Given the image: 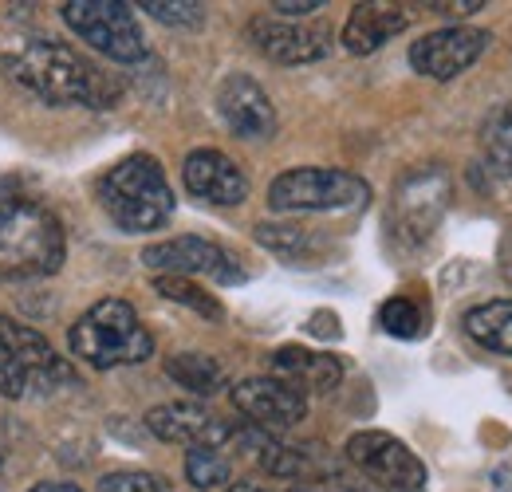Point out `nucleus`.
Masks as SVG:
<instances>
[{
    "instance_id": "1",
    "label": "nucleus",
    "mask_w": 512,
    "mask_h": 492,
    "mask_svg": "<svg viewBox=\"0 0 512 492\" xmlns=\"http://www.w3.org/2000/svg\"><path fill=\"white\" fill-rule=\"evenodd\" d=\"M4 67L16 83L40 95L52 107L83 103V107H115L119 83H111L95 63H87L75 48L60 40L24 36L4 52Z\"/></svg>"
},
{
    "instance_id": "2",
    "label": "nucleus",
    "mask_w": 512,
    "mask_h": 492,
    "mask_svg": "<svg viewBox=\"0 0 512 492\" xmlns=\"http://www.w3.org/2000/svg\"><path fill=\"white\" fill-rule=\"evenodd\" d=\"M64 225L36 201L0 205V280H40L64 264Z\"/></svg>"
},
{
    "instance_id": "3",
    "label": "nucleus",
    "mask_w": 512,
    "mask_h": 492,
    "mask_svg": "<svg viewBox=\"0 0 512 492\" xmlns=\"http://www.w3.org/2000/svg\"><path fill=\"white\" fill-rule=\"evenodd\" d=\"M67 347L79 363L95 370L146 363L154 355V339L127 300H99L83 311L67 331Z\"/></svg>"
},
{
    "instance_id": "4",
    "label": "nucleus",
    "mask_w": 512,
    "mask_h": 492,
    "mask_svg": "<svg viewBox=\"0 0 512 492\" xmlns=\"http://www.w3.org/2000/svg\"><path fill=\"white\" fill-rule=\"evenodd\" d=\"M107 217L123 233H154L174 217V189L150 154H130L99 182Z\"/></svg>"
},
{
    "instance_id": "5",
    "label": "nucleus",
    "mask_w": 512,
    "mask_h": 492,
    "mask_svg": "<svg viewBox=\"0 0 512 492\" xmlns=\"http://www.w3.org/2000/svg\"><path fill=\"white\" fill-rule=\"evenodd\" d=\"M71 382H75V370L52 351V343L40 331L0 315V394L4 398L48 394Z\"/></svg>"
},
{
    "instance_id": "6",
    "label": "nucleus",
    "mask_w": 512,
    "mask_h": 492,
    "mask_svg": "<svg viewBox=\"0 0 512 492\" xmlns=\"http://www.w3.org/2000/svg\"><path fill=\"white\" fill-rule=\"evenodd\" d=\"M371 189L363 178L347 170H323V166H304L288 170L268 185V205L276 213H331V209H359L367 205Z\"/></svg>"
},
{
    "instance_id": "7",
    "label": "nucleus",
    "mask_w": 512,
    "mask_h": 492,
    "mask_svg": "<svg viewBox=\"0 0 512 492\" xmlns=\"http://www.w3.org/2000/svg\"><path fill=\"white\" fill-rule=\"evenodd\" d=\"M64 24L83 44H91L115 63H134L146 56L142 28L123 0H67Z\"/></svg>"
},
{
    "instance_id": "8",
    "label": "nucleus",
    "mask_w": 512,
    "mask_h": 492,
    "mask_svg": "<svg viewBox=\"0 0 512 492\" xmlns=\"http://www.w3.org/2000/svg\"><path fill=\"white\" fill-rule=\"evenodd\" d=\"M347 457L383 492H426V465L383 430H363L347 441Z\"/></svg>"
},
{
    "instance_id": "9",
    "label": "nucleus",
    "mask_w": 512,
    "mask_h": 492,
    "mask_svg": "<svg viewBox=\"0 0 512 492\" xmlns=\"http://www.w3.org/2000/svg\"><path fill=\"white\" fill-rule=\"evenodd\" d=\"M142 264L158 276H209L217 284H241L245 268L225 252L221 245L205 241V237H174V241H158V245L142 248Z\"/></svg>"
},
{
    "instance_id": "10",
    "label": "nucleus",
    "mask_w": 512,
    "mask_h": 492,
    "mask_svg": "<svg viewBox=\"0 0 512 492\" xmlns=\"http://www.w3.org/2000/svg\"><path fill=\"white\" fill-rule=\"evenodd\" d=\"M249 40L260 56L276 63H316L331 56L335 32L327 24H308V20H280V16H256L249 20Z\"/></svg>"
},
{
    "instance_id": "11",
    "label": "nucleus",
    "mask_w": 512,
    "mask_h": 492,
    "mask_svg": "<svg viewBox=\"0 0 512 492\" xmlns=\"http://www.w3.org/2000/svg\"><path fill=\"white\" fill-rule=\"evenodd\" d=\"M485 48H489V32L453 24V28H438V32H426L422 40H414L410 67L430 75V79H453L481 60Z\"/></svg>"
},
{
    "instance_id": "12",
    "label": "nucleus",
    "mask_w": 512,
    "mask_h": 492,
    "mask_svg": "<svg viewBox=\"0 0 512 492\" xmlns=\"http://www.w3.org/2000/svg\"><path fill=\"white\" fill-rule=\"evenodd\" d=\"M233 406L253 422L256 430H292L308 414V398L300 390H292L288 382L272 378V374L237 382L233 386Z\"/></svg>"
},
{
    "instance_id": "13",
    "label": "nucleus",
    "mask_w": 512,
    "mask_h": 492,
    "mask_svg": "<svg viewBox=\"0 0 512 492\" xmlns=\"http://www.w3.org/2000/svg\"><path fill=\"white\" fill-rule=\"evenodd\" d=\"M146 430L154 433L158 441L190 445V449H197V445L217 449V445H225V441L237 433L225 418L209 414V410L197 406V402H166V406H154V410L146 414Z\"/></svg>"
},
{
    "instance_id": "14",
    "label": "nucleus",
    "mask_w": 512,
    "mask_h": 492,
    "mask_svg": "<svg viewBox=\"0 0 512 492\" xmlns=\"http://www.w3.org/2000/svg\"><path fill=\"white\" fill-rule=\"evenodd\" d=\"M217 111L237 138H272L276 134V111L264 87L249 75H225L217 87Z\"/></svg>"
},
{
    "instance_id": "15",
    "label": "nucleus",
    "mask_w": 512,
    "mask_h": 492,
    "mask_svg": "<svg viewBox=\"0 0 512 492\" xmlns=\"http://www.w3.org/2000/svg\"><path fill=\"white\" fill-rule=\"evenodd\" d=\"M182 182L193 197L209 205H241L249 197V178L221 150H193L182 166Z\"/></svg>"
},
{
    "instance_id": "16",
    "label": "nucleus",
    "mask_w": 512,
    "mask_h": 492,
    "mask_svg": "<svg viewBox=\"0 0 512 492\" xmlns=\"http://www.w3.org/2000/svg\"><path fill=\"white\" fill-rule=\"evenodd\" d=\"M446 197L449 182L442 170H426V174H414L410 182L402 185L398 201H394V221H398V233L402 237H430V229L442 221L446 213Z\"/></svg>"
},
{
    "instance_id": "17",
    "label": "nucleus",
    "mask_w": 512,
    "mask_h": 492,
    "mask_svg": "<svg viewBox=\"0 0 512 492\" xmlns=\"http://www.w3.org/2000/svg\"><path fill=\"white\" fill-rule=\"evenodd\" d=\"M268 370H272V378L288 382V386L300 390V394H308V390L327 394V390H335V386L343 382V367H339L335 355L304 351V347H280V351H272Z\"/></svg>"
},
{
    "instance_id": "18",
    "label": "nucleus",
    "mask_w": 512,
    "mask_h": 492,
    "mask_svg": "<svg viewBox=\"0 0 512 492\" xmlns=\"http://www.w3.org/2000/svg\"><path fill=\"white\" fill-rule=\"evenodd\" d=\"M406 24H410V12L398 4H355L343 24V48L351 56H371L386 40L406 32Z\"/></svg>"
},
{
    "instance_id": "19",
    "label": "nucleus",
    "mask_w": 512,
    "mask_h": 492,
    "mask_svg": "<svg viewBox=\"0 0 512 492\" xmlns=\"http://www.w3.org/2000/svg\"><path fill=\"white\" fill-rule=\"evenodd\" d=\"M465 331L493 355H512V300H489L465 315Z\"/></svg>"
},
{
    "instance_id": "20",
    "label": "nucleus",
    "mask_w": 512,
    "mask_h": 492,
    "mask_svg": "<svg viewBox=\"0 0 512 492\" xmlns=\"http://www.w3.org/2000/svg\"><path fill=\"white\" fill-rule=\"evenodd\" d=\"M166 374H170L178 386H186L190 394H205V398L225 386V367H221L217 359L201 355V351L170 355V359H166Z\"/></svg>"
},
{
    "instance_id": "21",
    "label": "nucleus",
    "mask_w": 512,
    "mask_h": 492,
    "mask_svg": "<svg viewBox=\"0 0 512 492\" xmlns=\"http://www.w3.org/2000/svg\"><path fill=\"white\" fill-rule=\"evenodd\" d=\"M481 154L497 178L512 174V103H501L497 111H489V119L481 126Z\"/></svg>"
},
{
    "instance_id": "22",
    "label": "nucleus",
    "mask_w": 512,
    "mask_h": 492,
    "mask_svg": "<svg viewBox=\"0 0 512 492\" xmlns=\"http://www.w3.org/2000/svg\"><path fill=\"white\" fill-rule=\"evenodd\" d=\"M154 292L166 296V300H174V304H182V308L197 311V315L209 319V323L225 319V308H221L205 288H197L193 280H186V276H158V280H154Z\"/></svg>"
},
{
    "instance_id": "23",
    "label": "nucleus",
    "mask_w": 512,
    "mask_h": 492,
    "mask_svg": "<svg viewBox=\"0 0 512 492\" xmlns=\"http://www.w3.org/2000/svg\"><path fill=\"white\" fill-rule=\"evenodd\" d=\"M229 457L221 453V449H209V445H197L186 453V481H190L193 489H221L225 481H229Z\"/></svg>"
},
{
    "instance_id": "24",
    "label": "nucleus",
    "mask_w": 512,
    "mask_h": 492,
    "mask_svg": "<svg viewBox=\"0 0 512 492\" xmlns=\"http://www.w3.org/2000/svg\"><path fill=\"white\" fill-rule=\"evenodd\" d=\"M379 323H383L386 335H394V339H418L422 327H426V315H422V308H418L414 300L394 296V300H386L383 311H379Z\"/></svg>"
},
{
    "instance_id": "25",
    "label": "nucleus",
    "mask_w": 512,
    "mask_h": 492,
    "mask_svg": "<svg viewBox=\"0 0 512 492\" xmlns=\"http://www.w3.org/2000/svg\"><path fill=\"white\" fill-rule=\"evenodd\" d=\"M138 8L170 28H201V20H205V4H197V0H146Z\"/></svg>"
},
{
    "instance_id": "26",
    "label": "nucleus",
    "mask_w": 512,
    "mask_h": 492,
    "mask_svg": "<svg viewBox=\"0 0 512 492\" xmlns=\"http://www.w3.org/2000/svg\"><path fill=\"white\" fill-rule=\"evenodd\" d=\"M99 492H166V481L158 473H142V469H123V473H107L99 481Z\"/></svg>"
},
{
    "instance_id": "27",
    "label": "nucleus",
    "mask_w": 512,
    "mask_h": 492,
    "mask_svg": "<svg viewBox=\"0 0 512 492\" xmlns=\"http://www.w3.org/2000/svg\"><path fill=\"white\" fill-rule=\"evenodd\" d=\"M256 241L280 252V256H300V248L308 245V237L292 225H256Z\"/></svg>"
},
{
    "instance_id": "28",
    "label": "nucleus",
    "mask_w": 512,
    "mask_h": 492,
    "mask_svg": "<svg viewBox=\"0 0 512 492\" xmlns=\"http://www.w3.org/2000/svg\"><path fill=\"white\" fill-rule=\"evenodd\" d=\"M268 8H272L280 20H300V16H312V12L323 8V4L320 0H272Z\"/></svg>"
},
{
    "instance_id": "29",
    "label": "nucleus",
    "mask_w": 512,
    "mask_h": 492,
    "mask_svg": "<svg viewBox=\"0 0 512 492\" xmlns=\"http://www.w3.org/2000/svg\"><path fill=\"white\" fill-rule=\"evenodd\" d=\"M426 8L438 12V16H473V12L485 8V0H434V4H426Z\"/></svg>"
},
{
    "instance_id": "30",
    "label": "nucleus",
    "mask_w": 512,
    "mask_h": 492,
    "mask_svg": "<svg viewBox=\"0 0 512 492\" xmlns=\"http://www.w3.org/2000/svg\"><path fill=\"white\" fill-rule=\"evenodd\" d=\"M501 272H505V280L512 284V229L505 233V241H501Z\"/></svg>"
},
{
    "instance_id": "31",
    "label": "nucleus",
    "mask_w": 512,
    "mask_h": 492,
    "mask_svg": "<svg viewBox=\"0 0 512 492\" xmlns=\"http://www.w3.org/2000/svg\"><path fill=\"white\" fill-rule=\"evenodd\" d=\"M28 492H83V489H75V485H60V481H52V485H36V489H28Z\"/></svg>"
},
{
    "instance_id": "32",
    "label": "nucleus",
    "mask_w": 512,
    "mask_h": 492,
    "mask_svg": "<svg viewBox=\"0 0 512 492\" xmlns=\"http://www.w3.org/2000/svg\"><path fill=\"white\" fill-rule=\"evenodd\" d=\"M225 492H264V489H256V485H229Z\"/></svg>"
},
{
    "instance_id": "33",
    "label": "nucleus",
    "mask_w": 512,
    "mask_h": 492,
    "mask_svg": "<svg viewBox=\"0 0 512 492\" xmlns=\"http://www.w3.org/2000/svg\"><path fill=\"white\" fill-rule=\"evenodd\" d=\"M292 492H312V489H292Z\"/></svg>"
}]
</instances>
